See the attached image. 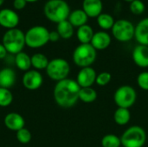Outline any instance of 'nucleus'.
<instances>
[{"mask_svg":"<svg viewBox=\"0 0 148 147\" xmlns=\"http://www.w3.org/2000/svg\"><path fill=\"white\" fill-rule=\"evenodd\" d=\"M60 35L58 34L57 31H49V42H56L60 39Z\"/></svg>","mask_w":148,"mask_h":147,"instance_id":"34","label":"nucleus"},{"mask_svg":"<svg viewBox=\"0 0 148 147\" xmlns=\"http://www.w3.org/2000/svg\"><path fill=\"white\" fill-rule=\"evenodd\" d=\"M49 42V31L47 28L36 25L31 27L25 33V43L32 49L43 47Z\"/></svg>","mask_w":148,"mask_h":147,"instance_id":"6","label":"nucleus"},{"mask_svg":"<svg viewBox=\"0 0 148 147\" xmlns=\"http://www.w3.org/2000/svg\"><path fill=\"white\" fill-rule=\"evenodd\" d=\"M96 22L98 26L102 29L104 31L105 30H108V29H112L115 21L114 18L108 13H101L99 16L96 17Z\"/></svg>","mask_w":148,"mask_h":147,"instance_id":"25","label":"nucleus"},{"mask_svg":"<svg viewBox=\"0 0 148 147\" xmlns=\"http://www.w3.org/2000/svg\"><path fill=\"white\" fill-rule=\"evenodd\" d=\"M13 101V94L10 89L0 88V107H9Z\"/></svg>","mask_w":148,"mask_h":147,"instance_id":"28","label":"nucleus"},{"mask_svg":"<svg viewBox=\"0 0 148 147\" xmlns=\"http://www.w3.org/2000/svg\"><path fill=\"white\" fill-rule=\"evenodd\" d=\"M147 1H148V0H147Z\"/></svg>","mask_w":148,"mask_h":147,"instance_id":"40","label":"nucleus"},{"mask_svg":"<svg viewBox=\"0 0 148 147\" xmlns=\"http://www.w3.org/2000/svg\"><path fill=\"white\" fill-rule=\"evenodd\" d=\"M137 84L142 90L148 91V71H144L137 76Z\"/></svg>","mask_w":148,"mask_h":147,"instance_id":"32","label":"nucleus"},{"mask_svg":"<svg viewBox=\"0 0 148 147\" xmlns=\"http://www.w3.org/2000/svg\"><path fill=\"white\" fill-rule=\"evenodd\" d=\"M112 80V75L110 73L108 72H101L100 74L97 75L96 76V81H95V83L100 86V87H105L107 85L109 84V82L111 81Z\"/></svg>","mask_w":148,"mask_h":147,"instance_id":"31","label":"nucleus"},{"mask_svg":"<svg viewBox=\"0 0 148 147\" xmlns=\"http://www.w3.org/2000/svg\"><path fill=\"white\" fill-rule=\"evenodd\" d=\"M3 45L8 53L16 55L23 51L25 43V34L19 29H8L3 36Z\"/></svg>","mask_w":148,"mask_h":147,"instance_id":"3","label":"nucleus"},{"mask_svg":"<svg viewBox=\"0 0 148 147\" xmlns=\"http://www.w3.org/2000/svg\"><path fill=\"white\" fill-rule=\"evenodd\" d=\"M94 29L90 25L85 24L77 28L76 30V37L81 44H87L90 43L91 40L94 36Z\"/></svg>","mask_w":148,"mask_h":147,"instance_id":"20","label":"nucleus"},{"mask_svg":"<svg viewBox=\"0 0 148 147\" xmlns=\"http://www.w3.org/2000/svg\"><path fill=\"white\" fill-rule=\"evenodd\" d=\"M56 31L60 35V37L62 39H69L74 35V27L73 25L69 22V20L62 21L59 23H57Z\"/></svg>","mask_w":148,"mask_h":147,"instance_id":"23","label":"nucleus"},{"mask_svg":"<svg viewBox=\"0 0 148 147\" xmlns=\"http://www.w3.org/2000/svg\"><path fill=\"white\" fill-rule=\"evenodd\" d=\"M22 81L25 88L29 90H36L42 85L43 78L38 70L29 69L24 73Z\"/></svg>","mask_w":148,"mask_h":147,"instance_id":"10","label":"nucleus"},{"mask_svg":"<svg viewBox=\"0 0 148 147\" xmlns=\"http://www.w3.org/2000/svg\"><path fill=\"white\" fill-rule=\"evenodd\" d=\"M45 16L51 22L59 23L68 20L70 14V8L64 0H49L43 7Z\"/></svg>","mask_w":148,"mask_h":147,"instance_id":"2","label":"nucleus"},{"mask_svg":"<svg viewBox=\"0 0 148 147\" xmlns=\"http://www.w3.org/2000/svg\"><path fill=\"white\" fill-rule=\"evenodd\" d=\"M132 58L135 65L140 68H148V46L138 44L132 52Z\"/></svg>","mask_w":148,"mask_h":147,"instance_id":"13","label":"nucleus"},{"mask_svg":"<svg viewBox=\"0 0 148 147\" xmlns=\"http://www.w3.org/2000/svg\"><path fill=\"white\" fill-rule=\"evenodd\" d=\"M96 49L90 44H80L73 52V62L80 68L91 67L96 60Z\"/></svg>","mask_w":148,"mask_h":147,"instance_id":"4","label":"nucleus"},{"mask_svg":"<svg viewBox=\"0 0 148 147\" xmlns=\"http://www.w3.org/2000/svg\"><path fill=\"white\" fill-rule=\"evenodd\" d=\"M131 120V113L129 109L118 107L114 113V120L119 126H125L129 123Z\"/></svg>","mask_w":148,"mask_h":147,"instance_id":"22","label":"nucleus"},{"mask_svg":"<svg viewBox=\"0 0 148 147\" xmlns=\"http://www.w3.org/2000/svg\"><path fill=\"white\" fill-rule=\"evenodd\" d=\"M49 62V61L48 57L42 53H36L31 56V67H33L34 69L36 70L39 71V70L46 69Z\"/></svg>","mask_w":148,"mask_h":147,"instance_id":"24","label":"nucleus"},{"mask_svg":"<svg viewBox=\"0 0 148 147\" xmlns=\"http://www.w3.org/2000/svg\"><path fill=\"white\" fill-rule=\"evenodd\" d=\"M16 139L18 142H20L21 144H28L30 142L31 140V133L26 129L25 127L20 129L19 131L16 132Z\"/></svg>","mask_w":148,"mask_h":147,"instance_id":"29","label":"nucleus"},{"mask_svg":"<svg viewBox=\"0 0 148 147\" xmlns=\"http://www.w3.org/2000/svg\"><path fill=\"white\" fill-rule=\"evenodd\" d=\"M97 74L92 67L82 68L77 74L76 82L81 88H91L96 81Z\"/></svg>","mask_w":148,"mask_h":147,"instance_id":"11","label":"nucleus"},{"mask_svg":"<svg viewBox=\"0 0 148 147\" xmlns=\"http://www.w3.org/2000/svg\"><path fill=\"white\" fill-rule=\"evenodd\" d=\"M15 64L20 70H23L24 72L29 70L31 68V56H29L25 52H20L16 55L15 56Z\"/></svg>","mask_w":148,"mask_h":147,"instance_id":"21","label":"nucleus"},{"mask_svg":"<svg viewBox=\"0 0 148 147\" xmlns=\"http://www.w3.org/2000/svg\"><path fill=\"white\" fill-rule=\"evenodd\" d=\"M81 87L76 81L67 78L58 81L54 88V99L56 104L64 108L74 107L79 101Z\"/></svg>","mask_w":148,"mask_h":147,"instance_id":"1","label":"nucleus"},{"mask_svg":"<svg viewBox=\"0 0 148 147\" xmlns=\"http://www.w3.org/2000/svg\"><path fill=\"white\" fill-rule=\"evenodd\" d=\"M26 1H27V3H33V2H36L37 0H26Z\"/></svg>","mask_w":148,"mask_h":147,"instance_id":"36","label":"nucleus"},{"mask_svg":"<svg viewBox=\"0 0 148 147\" xmlns=\"http://www.w3.org/2000/svg\"><path fill=\"white\" fill-rule=\"evenodd\" d=\"M111 30L114 38L116 41L121 42H127L134 37L135 26L129 20L120 19L115 21Z\"/></svg>","mask_w":148,"mask_h":147,"instance_id":"8","label":"nucleus"},{"mask_svg":"<svg viewBox=\"0 0 148 147\" xmlns=\"http://www.w3.org/2000/svg\"><path fill=\"white\" fill-rule=\"evenodd\" d=\"M82 10L87 16L91 18H96L102 13L103 3L101 0H83Z\"/></svg>","mask_w":148,"mask_h":147,"instance_id":"14","label":"nucleus"},{"mask_svg":"<svg viewBox=\"0 0 148 147\" xmlns=\"http://www.w3.org/2000/svg\"><path fill=\"white\" fill-rule=\"evenodd\" d=\"M123 1H125V2H127V3H130L133 2L134 0H123Z\"/></svg>","mask_w":148,"mask_h":147,"instance_id":"37","label":"nucleus"},{"mask_svg":"<svg viewBox=\"0 0 148 147\" xmlns=\"http://www.w3.org/2000/svg\"><path fill=\"white\" fill-rule=\"evenodd\" d=\"M27 3L26 0H14L13 1V6L16 10H22L23 8L25 7Z\"/></svg>","mask_w":148,"mask_h":147,"instance_id":"33","label":"nucleus"},{"mask_svg":"<svg viewBox=\"0 0 148 147\" xmlns=\"http://www.w3.org/2000/svg\"><path fill=\"white\" fill-rule=\"evenodd\" d=\"M19 23V16L16 12L10 9L0 10V25L8 29H15Z\"/></svg>","mask_w":148,"mask_h":147,"instance_id":"12","label":"nucleus"},{"mask_svg":"<svg viewBox=\"0 0 148 147\" xmlns=\"http://www.w3.org/2000/svg\"><path fill=\"white\" fill-rule=\"evenodd\" d=\"M111 41L112 39L110 35L104 30H101L95 32L90 44L96 49V51L104 50L109 47V45L111 44Z\"/></svg>","mask_w":148,"mask_h":147,"instance_id":"15","label":"nucleus"},{"mask_svg":"<svg viewBox=\"0 0 148 147\" xmlns=\"http://www.w3.org/2000/svg\"><path fill=\"white\" fill-rule=\"evenodd\" d=\"M147 141V133L140 126H132L126 129L121 137V146L143 147Z\"/></svg>","mask_w":148,"mask_h":147,"instance_id":"5","label":"nucleus"},{"mask_svg":"<svg viewBox=\"0 0 148 147\" xmlns=\"http://www.w3.org/2000/svg\"><path fill=\"white\" fill-rule=\"evenodd\" d=\"M3 123L9 130L17 132L24 127L25 120L21 114L17 113H10L4 117Z\"/></svg>","mask_w":148,"mask_h":147,"instance_id":"16","label":"nucleus"},{"mask_svg":"<svg viewBox=\"0 0 148 147\" xmlns=\"http://www.w3.org/2000/svg\"><path fill=\"white\" fill-rule=\"evenodd\" d=\"M45 70L51 80L58 82L68 78L70 72V66L65 59L55 58L49 61Z\"/></svg>","mask_w":148,"mask_h":147,"instance_id":"7","label":"nucleus"},{"mask_svg":"<svg viewBox=\"0 0 148 147\" xmlns=\"http://www.w3.org/2000/svg\"><path fill=\"white\" fill-rule=\"evenodd\" d=\"M68 20L73 25L74 28L75 27L79 28L81 26L87 24L88 20V16L83 11L82 9H76V10H74L73 11L70 12Z\"/></svg>","mask_w":148,"mask_h":147,"instance_id":"19","label":"nucleus"},{"mask_svg":"<svg viewBox=\"0 0 148 147\" xmlns=\"http://www.w3.org/2000/svg\"><path fill=\"white\" fill-rule=\"evenodd\" d=\"M121 147H123V146H121Z\"/></svg>","mask_w":148,"mask_h":147,"instance_id":"39","label":"nucleus"},{"mask_svg":"<svg viewBox=\"0 0 148 147\" xmlns=\"http://www.w3.org/2000/svg\"><path fill=\"white\" fill-rule=\"evenodd\" d=\"M129 10L134 15H141L146 10V5L141 0H134L129 4Z\"/></svg>","mask_w":148,"mask_h":147,"instance_id":"30","label":"nucleus"},{"mask_svg":"<svg viewBox=\"0 0 148 147\" xmlns=\"http://www.w3.org/2000/svg\"><path fill=\"white\" fill-rule=\"evenodd\" d=\"M16 73L12 68H3L0 70V88L10 89L16 82Z\"/></svg>","mask_w":148,"mask_h":147,"instance_id":"18","label":"nucleus"},{"mask_svg":"<svg viewBox=\"0 0 148 147\" xmlns=\"http://www.w3.org/2000/svg\"><path fill=\"white\" fill-rule=\"evenodd\" d=\"M3 2H4V0H0V6L3 3Z\"/></svg>","mask_w":148,"mask_h":147,"instance_id":"38","label":"nucleus"},{"mask_svg":"<svg viewBox=\"0 0 148 147\" xmlns=\"http://www.w3.org/2000/svg\"><path fill=\"white\" fill-rule=\"evenodd\" d=\"M8 52L5 49V47L3 45V43H0V60H3L6 57Z\"/></svg>","mask_w":148,"mask_h":147,"instance_id":"35","label":"nucleus"},{"mask_svg":"<svg viewBox=\"0 0 148 147\" xmlns=\"http://www.w3.org/2000/svg\"><path fill=\"white\" fill-rule=\"evenodd\" d=\"M102 147H121V138L115 134H107L101 139Z\"/></svg>","mask_w":148,"mask_h":147,"instance_id":"27","label":"nucleus"},{"mask_svg":"<svg viewBox=\"0 0 148 147\" xmlns=\"http://www.w3.org/2000/svg\"><path fill=\"white\" fill-rule=\"evenodd\" d=\"M134 38L139 44L148 46V17L140 20L135 26Z\"/></svg>","mask_w":148,"mask_h":147,"instance_id":"17","label":"nucleus"},{"mask_svg":"<svg viewBox=\"0 0 148 147\" xmlns=\"http://www.w3.org/2000/svg\"><path fill=\"white\" fill-rule=\"evenodd\" d=\"M137 99V93L135 89L129 85L121 86L116 89L114 94V103L118 107L129 109L133 107Z\"/></svg>","mask_w":148,"mask_h":147,"instance_id":"9","label":"nucleus"},{"mask_svg":"<svg viewBox=\"0 0 148 147\" xmlns=\"http://www.w3.org/2000/svg\"><path fill=\"white\" fill-rule=\"evenodd\" d=\"M97 99V92L91 88H81L79 100L84 103H92Z\"/></svg>","mask_w":148,"mask_h":147,"instance_id":"26","label":"nucleus"}]
</instances>
